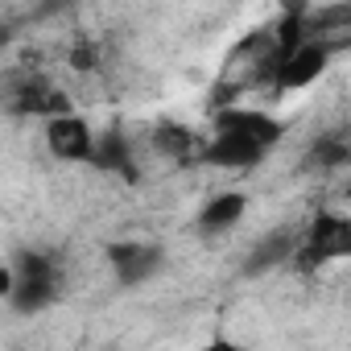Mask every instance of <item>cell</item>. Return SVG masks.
Returning a JSON list of instances; mask_svg holds the SVG:
<instances>
[{
	"label": "cell",
	"mask_w": 351,
	"mask_h": 351,
	"mask_svg": "<svg viewBox=\"0 0 351 351\" xmlns=\"http://www.w3.org/2000/svg\"><path fill=\"white\" fill-rule=\"evenodd\" d=\"M9 265H13V289L5 293V302L17 314H38V310H46L58 298V273H54L50 256H42V252H17Z\"/></svg>",
	"instance_id": "obj_1"
},
{
	"label": "cell",
	"mask_w": 351,
	"mask_h": 351,
	"mask_svg": "<svg viewBox=\"0 0 351 351\" xmlns=\"http://www.w3.org/2000/svg\"><path fill=\"white\" fill-rule=\"evenodd\" d=\"M269 153V145L244 128H219L203 149H199V161L203 165H215V169H252L261 157Z\"/></svg>",
	"instance_id": "obj_2"
},
{
	"label": "cell",
	"mask_w": 351,
	"mask_h": 351,
	"mask_svg": "<svg viewBox=\"0 0 351 351\" xmlns=\"http://www.w3.org/2000/svg\"><path fill=\"white\" fill-rule=\"evenodd\" d=\"M326 66H330V42H298V46H285L273 79L281 91H302L314 79H322Z\"/></svg>",
	"instance_id": "obj_3"
},
{
	"label": "cell",
	"mask_w": 351,
	"mask_h": 351,
	"mask_svg": "<svg viewBox=\"0 0 351 351\" xmlns=\"http://www.w3.org/2000/svg\"><path fill=\"white\" fill-rule=\"evenodd\" d=\"M108 265H112L116 281L124 289H132V285H145L149 277L161 273L165 252L157 244H145V240H120V244H108Z\"/></svg>",
	"instance_id": "obj_4"
},
{
	"label": "cell",
	"mask_w": 351,
	"mask_h": 351,
	"mask_svg": "<svg viewBox=\"0 0 351 351\" xmlns=\"http://www.w3.org/2000/svg\"><path fill=\"white\" fill-rule=\"evenodd\" d=\"M46 145L58 161H91L95 157V132L79 112H58L46 120Z\"/></svg>",
	"instance_id": "obj_5"
},
{
	"label": "cell",
	"mask_w": 351,
	"mask_h": 351,
	"mask_svg": "<svg viewBox=\"0 0 351 351\" xmlns=\"http://www.w3.org/2000/svg\"><path fill=\"white\" fill-rule=\"evenodd\" d=\"M298 244H302V240H298L293 228H273L269 236H261V240L248 248V256H244V277H265V273L281 269L285 261H293Z\"/></svg>",
	"instance_id": "obj_6"
},
{
	"label": "cell",
	"mask_w": 351,
	"mask_h": 351,
	"mask_svg": "<svg viewBox=\"0 0 351 351\" xmlns=\"http://www.w3.org/2000/svg\"><path fill=\"white\" fill-rule=\"evenodd\" d=\"M244 211H248V195H240V191H219L215 199H207V203L199 207L195 228H199L203 236H223V232H232V228L244 219Z\"/></svg>",
	"instance_id": "obj_7"
},
{
	"label": "cell",
	"mask_w": 351,
	"mask_h": 351,
	"mask_svg": "<svg viewBox=\"0 0 351 351\" xmlns=\"http://www.w3.org/2000/svg\"><path fill=\"white\" fill-rule=\"evenodd\" d=\"M306 252H318V256H351V223L339 219V215H318Z\"/></svg>",
	"instance_id": "obj_8"
},
{
	"label": "cell",
	"mask_w": 351,
	"mask_h": 351,
	"mask_svg": "<svg viewBox=\"0 0 351 351\" xmlns=\"http://www.w3.org/2000/svg\"><path fill=\"white\" fill-rule=\"evenodd\" d=\"M91 161H95L99 169H108V173H120V178H132V182H136L132 149H128V141H124L120 128H108V132L95 136V157H91Z\"/></svg>",
	"instance_id": "obj_9"
},
{
	"label": "cell",
	"mask_w": 351,
	"mask_h": 351,
	"mask_svg": "<svg viewBox=\"0 0 351 351\" xmlns=\"http://www.w3.org/2000/svg\"><path fill=\"white\" fill-rule=\"evenodd\" d=\"M347 161H351V141L322 132V136L310 141V149H306V157H302V169H339V165H347Z\"/></svg>",
	"instance_id": "obj_10"
},
{
	"label": "cell",
	"mask_w": 351,
	"mask_h": 351,
	"mask_svg": "<svg viewBox=\"0 0 351 351\" xmlns=\"http://www.w3.org/2000/svg\"><path fill=\"white\" fill-rule=\"evenodd\" d=\"M219 128H244V132H252V136H261L269 149L281 141V124L273 120V116H265V112H223L219 116Z\"/></svg>",
	"instance_id": "obj_11"
},
{
	"label": "cell",
	"mask_w": 351,
	"mask_h": 351,
	"mask_svg": "<svg viewBox=\"0 0 351 351\" xmlns=\"http://www.w3.org/2000/svg\"><path fill=\"white\" fill-rule=\"evenodd\" d=\"M153 149L157 153H169V157H186V153H195V136L182 128V124H161L157 132H153Z\"/></svg>",
	"instance_id": "obj_12"
},
{
	"label": "cell",
	"mask_w": 351,
	"mask_h": 351,
	"mask_svg": "<svg viewBox=\"0 0 351 351\" xmlns=\"http://www.w3.org/2000/svg\"><path fill=\"white\" fill-rule=\"evenodd\" d=\"M71 66H75V71H91V66H95V58H91V50H87V46H79V50L71 54Z\"/></svg>",
	"instance_id": "obj_13"
}]
</instances>
